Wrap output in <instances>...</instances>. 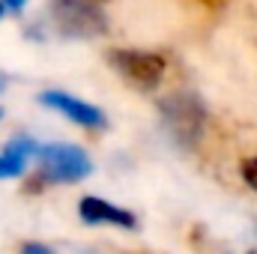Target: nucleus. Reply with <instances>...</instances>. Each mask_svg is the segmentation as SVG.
<instances>
[{"label": "nucleus", "instance_id": "f257e3e1", "mask_svg": "<svg viewBox=\"0 0 257 254\" xmlns=\"http://www.w3.org/2000/svg\"><path fill=\"white\" fill-rule=\"evenodd\" d=\"M159 117H162V126L168 132V138L177 147H183V150L197 147L203 126H206V108H203L197 93L177 90V93L162 96L159 99Z\"/></svg>", "mask_w": 257, "mask_h": 254}, {"label": "nucleus", "instance_id": "f03ea898", "mask_svg": "<svg viewBox=\"0 0 257 254\" xmlns=\"http://www.w3.org/2000/svg\"><path fill=\"white\" fill-rule=\"evenodd\" d=\"M45 18L60 39H96L108 33V15L99 0H48Z\"/></svg>", "mask_w": 257, "mask_h": 254}, {"label": "nucleus", "instance_id": "7ed1b4c3", "mask_svg": "<svg viewBox=\"0 0 257 254\" xmlns=\"http://www.w3.org/2000/svg\"><path fill=\"white\" fill-rule=\"evenodd\" d=\"M39 159V177L36 186L30 183V191L45 186V183H81L93 174V159L84 147L78 144H45L36 153Z\"/></svg>", "mask_w": 257, "mask_h": 254}, {"label": "nucleus", "instance_id": "20e7f679", "mask_svg": "<svg viewBox=\"0 0 257 254\" xmlns=\"http://www.w3.org/2000/svg\"><path fill=\"white\" fill-rule=\"evenodd\" d=\"M111 69L126 81L128 87H135L138 93H153L162 87L168 60L159 51H138V48H111L108 54Z\"/></svg>", "mask_w": 257, "mask_h": 254}, {"label": "nucleus", "instance_id": "39448f33", "mask_svg": "<svg viewBox=\"0 0 257 254\" xmlns=\"http://www.w3.org/2000/svg\"><path fill=\"white\" fill-rule=\"evenodd\" d=\"M39 102L45 108H51V111L69 117L75 126H81V129H105L108 126L105 111H99L96 105H90V102L66 93V90H45V93H39Z\"/></svg>", "mask_w": 257, "mask_h": 254}, {"label": "nucleus", "instance_id": "423d86ee", "mask_svg": "<svg viewBox=\"0 0 257 254\" xmlns=\"http://www.w3.org/2000/svg\"><path fill=\"white\" fill-rule=\"evenodd\" d=\"M78 218L84 224H90V227H99V224L120 227V230H135L138 227V218L128 209L117 206V203H108V200H102L96 194H87V197L78 200Z\"/></svg>", "mask_w": 257, "mask_h": 254}, {"label": "nucleus", "instance_id": "0eeeda50", "mask_svg": "<svg viewBox=\"0 0 257 254\" xmlns=\"http://www.w3.org/2000/svg\"><path fill=\"white\" fill-rule=\"evenodd\" d=\"M27 171V159L15 156L12 150H3L0 153V180H15Z\"/></svg>", "mask_w": 257, "mask_h": 254}, {"label": "nucleus", "instance_id": "6e6552de", "mask_svg": "<svg viewBox=\"0 0 257 254\" xmlns=\"http://www.w3.org/2000/svg\"><path fill=\"white\" fill-rule=\"evenodd\" d=\"M6 150H12L15 156H21V159H27V162H30V159L39 153V144H36L30 135H18V138H12V141L6 144Z\"/></svg>", "mask_w": 257, "mask_h": 254}, {"label": "nucleus", "instance_id": "1a4fd4ad", "mask_svg": "<svg viewBox=\"0 0 257 254\" xmlns=\"http://www.w3.org/2000/svg\"><path fill=\"white\" fill-rule=\"evenodd\" d=\"M239 171H242V180L248 183V189H254V191H257V156L245 159V162L239 165Z\"/></svg>", "mask_w": 257, "mask_h": 254}, {"label": "nucleus", "instance_id": "9d476101", "mask_svg": "<svg viewBox=\"0 0 257 254\" xmlns=\"http://www.w3.org/2000/svg\"><path fill=\"white\" fill-rule=\"evenodd\" d=\"M18 254H57V251L48 248V245H42V242H24Z\"/></svg>", "mask_w": 257, "mask_h": 254}, {"label": "nucleus", "instance_id": "9b49d317", "mask_svg": "<svg viewBox=\"0 0 257 254\" xmlns=\"http://www.w3.org/2000/svg\"><path fill=\"white\" fill-rule=\"evenodd\" d=\"M0 3H3V9H9L12 15L24 12V6H27V0H0Z\"/></svg>", "mask_w": 257, "mask_h": 254}, {"label": "nucleus", "instance_id": "f8f14e48", "mask_svg": "<svg viewBox=\"0 0 257 254\" xmlns=\"http://www.w3.org/2000/svg\"><path fill=\"white\" fill-rule=\"evenodd\" d=\"M3 87H6V81H3V78H0V93H3Z\"/></svg>", "mask_w": 257, "mask_h": 254}, {"label": "nucleus", "instance_id": "ddd939ff", "mask_svg": "<svg viewBox=\"0 0 257 254\" xmlns=\"http://www.w3.org/2000/svg\"><path fill=\"white\" fill-rule=\"evenodd\" d=\"M0 15H3V3H0Z\"/></svg>", "mask_w": 257, "mask_h": 254}, {"label": "nucleus", "instance_id": "4468645a", "mask_svg": "<svg viewBox=\"0 0 257 254\" xmlns=\"http://www.w3.org/2000/svg\"><path fill=\"white\" fill-rule=\"evenodd\" d=\"M248 254H257V251H248Z\"/></svg>", "mask_w": 257, "mask_h": 254}, {"label": "nucleus", "instance_id": "2eb2a0df", "mask_svg": "<svg viewBox=\"0 0 257 254\" xmlns=\"http://www.w3.org/2000/svg\"><path fill=\"white\" fill-rule=\"evenodd\" d=\"M0 117H3V111H0Z\"/></svg>", "mask_w": 257, "mask_h": 254}]
</instances>
